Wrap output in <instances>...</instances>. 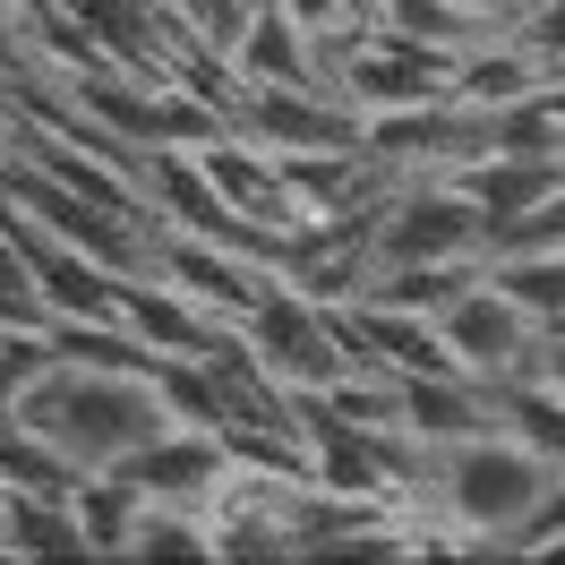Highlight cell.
Returning a JSON list of instances; mask_svg holds the SVG:
<instances>
[{"label": "cell", "instance_id": "obj_18", "mask_svg": "<svg viewBox=\"0 0 565 565\" xmlns=\"http://www.w3.org/2000/svg\"><path fill=\"white\" fill-rule=\"evenodd\" d=\"M9 146H18V111L0 104V163H9Z\"/></svg>", "mask_w": 565, "mask_h": 565}, {"label": "cell", "instance_id": "obj_2", "mask_svg": "<svg viewBox=\"0 0 565 565\" xmlns=\"http://www.w3.org/2000/svg\"><path fill=\"white\" fill-rule=\"evenodd\" d=\"M146 369H154V360H146ZM146 369H95V360L43 352L35 369L18 377V394L0 403V420H18L26 437H43L70 471H111L129 446H146L154 428L172 420Z\"/></svg>", "mask_w": 565, "mask_h": 565}, {"label": "cell", "instance_id": "obj_11", "mask_svg": "<svg viewBox=\"0 0 565 565\" xmlns=\"http://www.w3.org/2000/svg\"><path fill=\"white\" fill-rule=\"evenodd\" d=\"M0 557H86L70 497H52V489H0Z\"/></svg>", "mask_w": 565, "mask_h": 565}, {"label": "cell", "instance_id": "obj_4", "mask_svg": "<svg viewBox=\"0 0 565 565\" xmlns=\"http://www.w3.org/2000/svg\"><path fill=\"white\" fill-rule=\"evenodd\" d=\"M241 343L257 352V369L275 377V386H326V377H343L352 360H343V334H334V309L326 300H300L291 282H257V300H248L241 318Z\"/></svg>", "mask_w": 565, "mask_h": 565}, {"label": "cell", "instance_id": "obj_12", "mask_svg": "<svg viewBox=\"0 0 565 565\" xmlns=\"http://www.w3.org/2000/svg\"><path fill=\"white\" fill-rule=\"evenodd\" d=\"M480 282H489L505 309H523L531 326H565V248H514V257H480Z\"/></svg>", "mask_w": 565, "mask_h": 565}, {"label": "cell", "instance_id": "obj_16", "mask_svg": "<svg viewBox=\"0 0 565 565\" xmlns=\"http://www.w3.org/2000/svg\"><path fill=\"white\" fill-rule=\"evenodd\" d=\"M0 326H35V334H43V300H35V266H26V232H0Z\"/></svg>", "mask_w": 565, "mask_h": 565}, {"label": "cell", "instance_id": "obj_3", "mask_svg": "<svg viewBox=\"0 0 565 565\" xmlns=\"http://www.w3.org/2000/svg\"><path fill=\"white\" fill-rule=\"evenodd\" d=\"M437 318V343L455 360L462 377H565V326H531L523 309H505L489 282L471 275L446 300V309H428Z\"/></svg>", "mask_w": 565, "mask_h": 565}, {"label": "cell", "instance_id": "obj_10", "mask_svg": "<svg viewBox=\"0 0 565 565\" xmlns=\"http://www.w3.org/2000/svg\"><path fill=\"white\" fill-rule=\"evenodd\" d=\"M557 172H565V154H471V163H455V180H462V198L480 206V223L557 206V198H565Z\"/></svg>", "mask_w": 565, "mask_h": 565}, {"label": "cell", "instance_id": "obj_8", "mask_svg": "<svg viewBox=\"0 0 565 565\" xmlns=\"http://www.w3.org/2000/svg\"><path fill=\"white\" fill-rule=\"evenodd\" d=\"M223 70L241 77V86H326L318 43L282 18L275 0H248V18H241V35H232V52H223Z\"/></svg>", "mask_w": 565, "mask_h": 565}, {"label": "cell", "instance_id": "obj_14", "mask_svg": "<svg viewBox=\"0 0 565 565\" xmlns=\"http://www.w3.org/2000/svg\"><path fill=\"white\" fill-rule=\"evenodd\" d=\"M138 505H146V497L129 489L120 471H77V480H70V514H77V540H86V557H129Z\"/></svg>", "mask_w": 565, "mask_h": 565}, {"label": "cell", "instance_id": "obj_15", "mask_svg": "<svg viewBox=\"0 0 565 565\" xmlns=\"http://www.w3.org/2000/svg\"><path fill=\"white\" fill-rule=\"evenodd\" d=\"M129 557H214V523H206V505H138Z\"/></svg>", "mask_w": 565, "mask_h": 565}, {"label": "cell", "instance_id": "obj_9", "mask_svg": "<svg viewBox=\"0 0 565 565\" xmlns=\"http://www.w3.org/2000/svg\"><path fill=\"white\" fill-rule=\"evenodd\" d=\"M120 326H129V343H138L146 360H198V352L223 343V326L198 318L163 275H129L120 282Z\"/></svg>", "mask_w": 565, "mask_h": 565}, {"label": "cell", "instance_id": "obj_7", "mask_svg": "<svg viewBox=\"0 0 565 565\" xmlns=\"http://www.w3.org/2000/svg\"><path fill=\"white\" fill-rule=\"evenodd\" d=\"M394 428L412 446H455V437H480L489 420V377H462V369H428V377H403L394 394Z\"/></svg>", "mask_w": 565, "mask_h": 565}, {"label": "cell", "instance_id": "obj_6", "mask_svg": "<svg viewBox=\"0 0 565 565\" xmlns=\"http://www.w3.org/2000/svg\"><path fill=\"white\" fill-rule=\"evenodd\" d=\"M111 471H120L146 505H206V497L232 480V455H223V437H214V428L163 420L146 446H129V455L111 462Z\"/></svg>", "mask_w": 565, "mask_h": 565}, {"label": "cell", "instance_id": "obj_1", "mask_svg": "<svg viewBox=\"0 0 565 565\" xmlns=\"http://www.w3.org/2000/svg\"><path fill=\"white\" fill-rule=\"evenodd\" d=\"M548 497H565V455H540L505 428H480V437L420 455L412 514H420L428 557H497V540Z\"/></svg>", "mask_w": 565, "mask_h": 565}, {"label": "cell", "instance_id": "obj_5", "mask_svg": "<svg viewBox=\"0 0 565 565\" xmlns=\"http://www.w3.org/2000/svg\"><path fill=\"white\" fill-rule=\"evenodd\" d=\"M223 129H248L266 154H326V146H360V111L334 86H241L232 77Z\"/></svg>", "mask_w": 565, "mask_h": 565}, {"label": "cell", "instance_id": "obj_19", "mask_svg": "<svg viewBox=\"0 0 565 565\" xmlns=\"http://www.w3.org/2000/svg\"><path fill=\"white\" fill-rule=\"evenodd\" d=\"M0 9H35V0H0Z\"/></svg>", "mask_w": 565, "mask_h": 565}, {"label": "cell", "instance_id": "obj_13", "mask_svg": "<svg viewBox=\"0 0 565 565\" xmlns=\"http://www.w3.org/2000/svg\"><path fill=\"white\" fill-rule=\"evenodd\" d=\"M565 95L557 86H531V95H505V104L480 111V154H565Z\"/></svg>", "mask_w": 565, "mask_h": 565}, {"label": "cell", "instance_id": "obj_17", "mask_svg": "<svg viewBox=\"0 0 565 565\" xmlns=\"http://www.w3.org/2000/svg\"><path fill=\"white\" fill-rule=\"evenodd\" d=\"M455 9L471 18V26H489V35H497V26H514V18H531V9H548V0H455Z\"/></svg>", "mask_w": 565, "mask_h": 565}]
</instances>
